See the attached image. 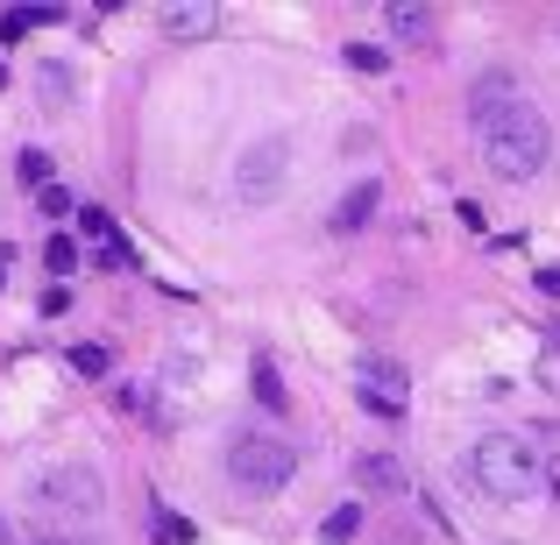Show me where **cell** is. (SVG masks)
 Wrapping results in <instances>:
<instances>
[{"label":"cell","instance_id":"obj_22","mask_svg":"<svg viewBox=\"0 0 560 545\" xmlns=\"http://www.w3.org/2000/svg\"><path fill=\"white\" fill-rule=\"evenodd\" d=\"M65 305H71V291H65V284H50V291H43V319H57Z\"/></svg>","mask_w":560,"mask_h":545},{"label":"cell","instance_id":"obj_25","mask_svg":"<svg viewBox=\"0 0 560 545\" xmlns=\"http://www.w3.org/2000/svg\"><path fill=\"white\" fill-rule=\"evenodd\" d=\"M0 545H14V532H8V524H0Z\"/></svg>","mask_w":560,"mask_h":545},{"label":"cell","instance_id":"obj_6","mask_svg":"<svg viewBox=\"0 0 560 545\" xmlns=\"http://www.w3.org/2000/svg\"><path fill=\"white\" fill-rule=\"evenodd\" d=\"M36 496H43L50 510H71V518H93V510L107 503V489H100L93 467H57V475L36 482Z\"/></svg>","mask_w":560,"mask_h":545},{"label":"cell","instance_id":"obj_19","mask_svg":"<svg viewBox=\"0 0 560 545\" xmlns=\"http://www.w3.org/2000/svg\"><path fill=\"white\" fill-rule=\"evenodd\" d=\"M36 205H43V213H50V220H79V205H71V191H65V185L36 191Z\"/></svg>","mask_w":560,"mask_h":545},{"label":"cell","instance_id":"obj_7","mask_svg":"<svg viewBox=\"0 0 560 545\" xmlns=\"http://www.w3.org/2000/svg\"><path fill=\"white\" fill-rule=\"evenodd\" d=\"M511 107H518V79H511V71H482V79L468 85V121L476 128H497Z\"/></svg>","mask_w":560,"mask_h":545},{"label":"cell","instance_id":"obj_9","mask_svg":"<svg viewBox=\"0 0 560 545\" xmlns=\"http://www.w3.org/2000/svg\"><path fill=\"white\" fill-rule=\"evenodd\" d=\"M383 22H390V36L405 50H440V14L433 8H383Z\"/></svg>","mask_w":560,"mask_h":545},{"label":"cell","instance_id":"obj_24","mask_svg":"<svg viewBox=\"0 0 560 545\" xmlns=\"http://www.w3.org/2000/svg\"><path fill=\"white\" fill-rule=\"evenodd\" d=\"M547 489H553V496H560V461H547Z\"/></svg>","mask_w":560,"mask_h":545},{"label":"cell","instance_id":"obj_5","mask_svg":"<svg viewBox=\"0 0 560 545\" xmlns=\"http://www.w3.org/2000/svg\"><path fill=\"white\" fill-rule=\"evenodd\" d=\"M355 396H362V411H376V418H405L411 376L397 362H383V355H362L355 362Z\"/></svg>","mask_w":560,"mask_h":545},{"label":"cell","instance_id":"obj_3","mask_svg":"<svg viewBox=\"0 0 560 545\" xmlns=\"http://www.w3.org/2000/svg\"><path fill=\"white\" fill-rule=\"evenodd\" d=\"M228 475L242 482L248 496H277L291 475H299V453H291L277 433H234L228 439Z\"/></svg>","mask_w":560,"mask_h":545},{"label":"cell","instance_id":"obj_16","mask_svg":"<svg viewBox=\"0 0 560 545\" xmlns=\"http://www.w3.org/2000/svg\"><path fill=\"white\" fill-rule=\"evenodd\" d=\"M50 156H43V150H22V156H14V178H22V185H36V191H50Z\"/></svg>","mask_w":560,"mask_h":545},{"label":"cell","instance_id":"obj_11","mask_svg":"<svg viewBox=\"0 0 560 545\" xmlns=\"http://www.w3.org/2000/svg\"><path fill=\"white\" fill-rule=\"evenodd\" d=\"M355 482H362V489H376V496H405L411 489L405 461H390V453H362V461H355Z\"/></svg>","mask_w":560,"mask_h":545},{"label":"cell","instance_id":"obj_8","mask_svg":"<svg viewBox=\"0 0 560 545\" xmlns=\"http://www.w3.org/2000/svg\"><path fill=\"white\" fill-rule=\"evenodd\" d=\"M156 22H164L171 43H206L220 28V8H213V0H178V8H164Z\"/></svg>","mask_w":560,"mask_h":545},{"label":"cell","instance_id":"obj_21","mask_svg":"<svg viewBox=\"0 0 560 545\" xmlns=\"http://www.w3.org/2000/svg\"><path fill=\"white\" fill-rule=\"evenodd\" d=\"M348 64H355V71H383V64H390V57H383L376 43H348Z\"/></svg>","mask_w":560,"mask_h":545},{"label":"cell","instance_id":"obj_20","mask_svg":"<svg viewBox=\"0 0 560 545\" xmlns=\"http://www.w3.org/2000/svg\"><path fill=\"white\" fill-rule=\"evenodd\" d=\"M79 234H93V241H107V234H114V213H100V205H79Z\"/></svg>","mask_w":560,"mask_h":545},{"label":"cell","instance_id":"obj_14","mask_svg":"<svg viewBox=\"0 0 560 545\" xmlns=\"http://www.w3.org/2000/svg\"><path fill=\"white\" fill-rule=\"evenodd\" d=\"M362 532V503H341V510H327V524H319V538L327 545H348Z\"/></svg>","mask_w":560,"mask_h":545},{"label":"cell","instance_id":"obj_1","mask_svg":"<svg viewBox=\"0 0 560 545\" xmlns=\"http://www.w3.org/2000/svg\"><path fill=\"white\" fill-rule=\"evenodd\" d=\"M468 475H476V489L490 496V503H525V496L547 482V461H539L533 439L490 433V439H476V453H468Z\"/></svg>","mask_w":560,"mask_h":545},{"label":"cell","instance_id":"obj_26","mask_svg":"<svg viewBox=\"0 0 560 545\" xmlns=\"http://www.w3.org/2000/svg\"><path fill=\"white\" fill-rule=\"evenodd\" d=\"M43 545H71V538H43Z\"/></svg>","mask_w":560,"mask_h":545},{"label":"cell","instance_id":"obj_13","mask_svg":"<svg viewBox=\"0 0 560 545\" xmlns=\"http://www.w3.org/2000/svg\"><path fill=\"white\" fill-rule=\"evenodd\" d=\"M256 404L262 411H284V376H277L270 355H256Z\"/></svg>","mask_w":560,"mask_h":545},{"label":"cell","instance_id":"obj_4","mask_svg":"<svg viewBox=\"0 0 560 545\" xmlns=\"http://www.w3.org/2000/svg\"><path fill=\"white\" fill-rule=\"evenodd\" d=\"M284 170H291V142L284 135H262L256 150L234 164V199L256 213V205H270L277 191H284Z\"/></svg>","mask_w":560,"mask_h":545},{"label":"cell","instance_id":"obj_17","mask_svg":"<svg viewBox=\"0 0 560 545\" xmlns=\"http://www.w3.org/2000/svg\"><path fill=\"white\" fill-rule=\"evenodd\" d=\"M71 368H79V376H85V382H100V376H107V347H93V341H79V347H71Z\"/></svg>","mask_w":560,"mask_h":545},{"label":"cell","instance_id":"obj_12","mask_svg":"<svg viewBox=\"0 0 560 545\" xmlns=\"http://www.w3.org/2000/svg\"><path fill=\"white\" fill-rule=\"evenodd\" d=\"M43 22H57V8H8L0 14V43H22L28 28H43Z\"/></svg>","mask_w":560,"mask_h":545},{"label":"cell","instance_id":"obj_15","mask_svg":"<svg viewBox=\"0 0 560 545\" xmlns=\"http://www.w3.org/2000/svg\"><path fill=\"white\" fill-rule=\"evenodd\" d=\"M43 270L71 276V270H79V241H71V234H50V241H43Z\"/></svg>","mask_w":560,"mask_h":545},{"label":"cell","instance_id":"obj_27","mask_svg":"<svg viewBox=\"0 0 560 545\" xmlns=\"http://www.w3.org/2000/svg\"><path fill=\"white\" fill-rule=\"evenodd\" d=\"M0 284H8V270H0Z\"/></svg>","mask_w":560,"mask_h":545},{"label":"cell","instance_id":"obj_10","mask_svg":"<svg viewBox=\"0 0 560 545\" xmlns=\"http://www.w3.org/2000/svg\"><path fill=\"white\" fill-rule=\"evenodd\" d=\"M376 205H383V185H376V178H362V185H355V191H348V199L327 213V227H334V234H362Z\"/></svg>","mask_w":560,"mask_h":545},{"label":"cell","instance_id":"obj_23","mask_svg":"<svg viewBox=\"0 0 560 545\" xmlns=\"http://www.w3.org/2000/svg\"><path fill=\"white\" fill-rule=\"evenodd\" d=\"M539 291H547V298H560V270H539Z\"/></svg>","mask_w":560,"mask_h":545},{"label":"cell","instance_id":"obj_2","mask_svg":"<svg viewBox=\"0 0 560 545\" xmlns=\"http://www.w3.org/2000/svg\"><path fill=\"white\" fill-rule=\"evenodd\" d=\"M482 164L504 185H533L539 170L553 164V128L539 121L533 107H511L497 128H482Z\"/></svg>","mask_w":560,"mask_h":545},{"label":"cell","instance_id":"obj_18","mask_svg":"<svg viewBox=\"0 0 560 545\" xmlns=\"http://www.w3.org/2000/svg\"><path fill=\"white\" fill-rule=\"evenodd\" d=\"M93 262H100V270H128V262H136V248L114 234V241H100V248H93Z\"/></svg>","mask_w":560,"mask_h":545}]
</instances>
